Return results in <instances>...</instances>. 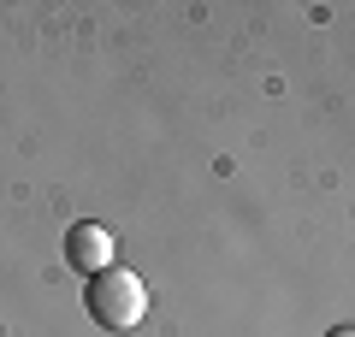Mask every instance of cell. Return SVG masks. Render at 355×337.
Returning a JSON list of instances; mask_svg holds the SVG:
<instances>
[{"label":"cell","instance_id":"6da1fadb","mask_svg":"<svg viewBox=\"0 0 355 337\" xmlns=\"http://www.w3.org/2000/svg\"><path fill=\"white\" fill-rule=\"evenodd\" d=\"M83 308H89V320L107 325V331H130V325H142V313H148V284H142L130 266H107V273L89 278Z\"/></svg>","mask_w":355,"mask_h":337},{"label":"cell","instance_id":"7a4b0ae2","mask_svg":"<svg viewBox=\"0 0 355 337\" xmlns=\"http://www.w3.org/2000/svg\"><path fill=\"white\" fill-rule=\"evenodd\" d=\"M65 266L71 273H107L113 266V231L107 225H95V219H83V225H71L65 231Z\"/></svg>","mask_w":355,"mask_h":337},{"label":"cell","instance_id":"3957f363","mask_svg":"<svg viewBox=\"0 0 355 337\" xmlns=\"http://www.w3.org/2000/svg\"><path fill=\"white\" fill-rule=\"evenodd\" d=\"M326 337H355V331H349V325H331V331H326Z\"/></svg>","mask_w":355,"mask_h":337}]
</instances>
